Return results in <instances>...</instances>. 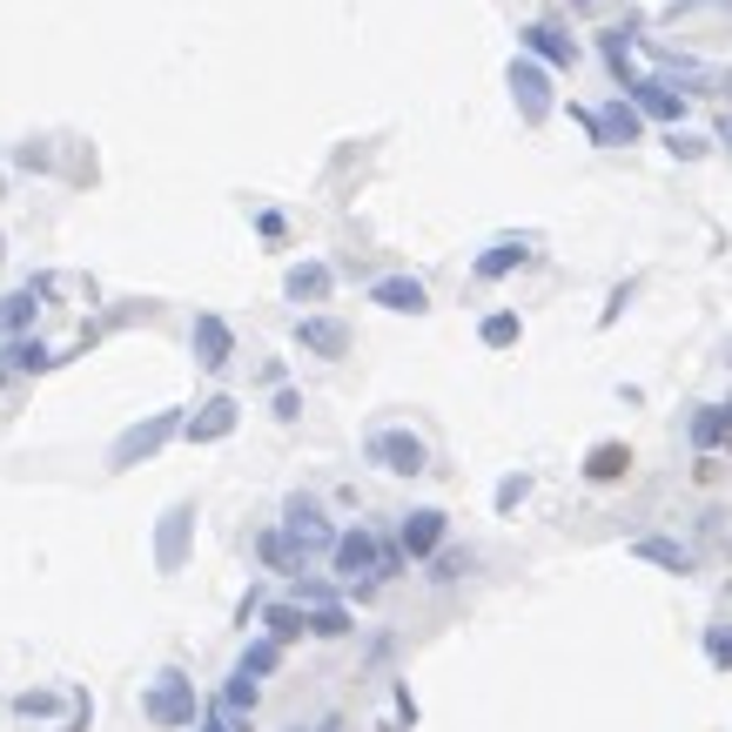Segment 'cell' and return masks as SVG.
<instances>
[{"label": "cell", "mask_w": 732, "mask_h": 732, "mask_svg": "<svg viewBox=\"0 0 732 732\" xmlns=\"http://www.w3.org/2000/svg\"><path fill=\"white\" fill-rule=\"evenodd\" d=\"M444 545V511H410L404 518V558H431Z\"/></svg>", "instance_id": "cell-14"}, {"label": "cell", "mask_w": 732, "mask_h": 732, "mask_svg": "<svg viewBox=\"0 0 732 732\" xmlns=\"http://www.w3.org/2000/svg\"><path fill=\"white\" fill-rule=\"evenodd\" d=\"M632 558L659 564V571H692V551H685V545H672V537H638V545H632Z\"/></svg>", "instance_id": "cell-18"}, {"label": "cell", "mask_w": 732, "mask_h": 732, "mask_svg": "<svg viewBox=\"0 0 732 732\" xmlns=\"http://www.w3.org/2000/svg\"><path fill=\"white\" fill-rule=\"evenodd\" d=\"M477 336H484V350H511V343L524 336V323H518L511 310H497V317H484V330H477Z\"/></svg>", "instance_id": "cell-22"}, {"label": "cell", "mask_w": 732, "mask_h": 732, "mask_svg": "<svg viewBox=\"0 0 732 732\" xmlns=\"http://www.w3.org/2000/svg\"><path fill=\"white\" fill-rule=\"evenodd\" d=\"M524 262H531V243L505 236V243H491V249L477 256V276H484V283H497V276H511V269H524Z\"/></svg>", "instance_id": "cell-15"}, {"label": "cell", "mask_w": 732, "mask_h": 732, "mask_svg": "<svg viewBox=\"0 0 732 732\" xmlns=\"http://www.w3.org/2000/svg\"><path fill=\"white\" fill-rule=\"evenodd\" d=\"M48 363H54V357L41 350V343H27V336L8 343V370H48Z\"/></svg>", "instance_id": "cell-26"}, {"label": "cell", "mask_w": 732, "mask_h": 732, "mask_svg": "<svg viewBox=\"0 0 732 732\" xmlns=\"http://www.w3.org/2000/svg\"><path fill=\"white\" fill-rule=\"evenodd\" d=\"M262 619H269V638H276V645H289V638L302 632V611H296V605H269Z\"/></svg>", "instance_id": "cell-25"}, {"label": "cell", "mask_w": 732, "mask_h": 732, "mask_svg": "<svg viewBox=\"0 0 732 732\" xmlns=\"http://www.w3.org/2000/svg\"><path fill=\"white\" fill-rule=\"evenodd\" d=\"M34 310H41V289L27 283V289H14L8 302H0V330H8V336H21V330L34 323Z\"/></svg>", "instance_id": "cell-19"}, {"label": "cell", "mask_w": 732, "mask_h": 732, "mask_svg": "<svg viewBox=\"0 0 732 732\" xmlns=\"http://www.w3.org/2000/svg\"><path fill=\"white\" fill-rule=\"evenodd\" d=\"M296 343H302L310 357H343V350H350V330H343L336 317H302V323H296Z\"/></svg>", "instance_id": "cell-11"}, {"label": "cell", "mask_w": 732, "mask_h": 732, "mask_svg": "<svg viewBox=\"0 0 732 732\" xmlns=\"http://www.w3.org/2000/svg\"><path fill=\"white\" fill-rule=\"evenodd\" d=\"M725 423H732V410H706L699 423H692V431H699V444H712V437L725 431Z\"/></svg>", "instance_id": "cell-28"}, {"label": "cell", "mask_w": 732, "mask_h": 732, "mask_svg": "<svg viewBox=\"0 0 732 732\" xmlns=\"http://www.w3.org/2000/svg\"><path fill=\"white\" fill-rule=\"evenodd\" d=\"M276 666H283V645H276V638H256L243 659H236V672H243V679H269Z\"/></svg>", "instance_id": "cell-20"}, {"label": "cell", "mask_w": 732, "mask_h": 732, "mask_svg": "<svg viewBox=\"0 0 732 732\" xmlns=\"http://www.w3.org/2000/svg\"><path fill=\"white\" fill-rule=\"evenodd\" d=\"M518 41H524V48H531L537 61H545V67H571V61H578V48L564 41V34H558L551 21H531V27L518 34Z\"/></svg>", "instance_id": "cell-13"}, {"label": "cell", "mask_w": 732, "mask_h": 732, "mask_svg": "<svg viewBox=\"0 0 732 732\" xmlns=\"http://www.w3.org/2000/svg\"><path fill=\"white\" fill-rule=\"evenodd\" d=\"M719 141H732V114H725V122H719Z\"/></svg>", "instance_id": "cell-33"}, {"label": "cell", "mask_w": 732, "mask_h": 732, "mask_svg": "<svg viewBox=\"0 0 732 732\" xmlns=\"http://www.w3.org/2000/svg\"><path fill=\"white\" fill-rule=\"evenodd\" d=\"M330 283H336V276H330L323 262H296L289 276H283V289H289L296 302H323V296H330Z\"/></svg>", "instance_id": "cell-17"}, {"label": "cell", "mask_w": 732, "mask_h": 732, "mask_svg": "<svg viewBox=\"0 0 732 732\" xmlns=\"http://www.w3.org/2000/svg\"><path fill=\"white\" fill-rule=\"evenodd\" d=\"M262 564H269V571H296V564H302V551L289 545L283 531H262Z\"/></svg>", "instance_id": "cell-24"}, {"label": "cell", "mask_w": 732, "mask_h": 732, "mask_svg": "<svg viewBox=\"0 0 732 732\" xmlns=\"http://www.w3.org/2000/svg\"><path fill=\"white\" fill-rule=\"evenodd\" d=\"M222 706H228V712H243V706H256V679H243V672H236V679L222 685Z\"/></svg>", "instance_id": "cell-27"}, {"label": "cell", "mask_w": 732, "mask_h": 732, "mask_svg": "<svg viewBox=\"0 0 732 732\" xmlns=\"http://www.w3.org/2000/svg\"><path fill=\"white\" fill-rule=\"evenodd\" d=\"M330 551H336V578H350V585H357V578H376V551L383 545H376L370 531H343Z\"/></svg>", "instance_id": "cell-8"}, {"label": "cell", "mask_w": 732, "mask_h": 732, "mask_svg": "<svg viewBox=\"0 0 732 732\" xmlns=\"http://www.w3.org/2000/svg\"><path fill=\"white\" fill-rule=\"evenodd\" d=\"M289 732H302V725H289Z\"/></svg>", "instance_id": "cell-34"}, {"label": "cell", "mask_w": 732, "mask_h": 732, "mask_svg": "<svg viewBox=\"0 0 732 732\" xmlns=\"http://www.w3.org/2000/svg\"><path fill=\"white\" fill-rule=\"evenodd\" d=\"M141 712L156 719L162 732H175V725H196V679H188V672H175V666H162V672H156V685H148V699H141Z\"/></svg>", "instance_id": "cell-1"}, {"label": "cell", "mask_w": 732, "mask_h": 732, "mask_svg": "<svg viewBox=\"0 0 732 732\" xmlns=\"http://www.w3.org/2000/svg\"><path fill=\"white\" fill-rule=\"evenodd\" d=\"M302 632H317V638H343V632H350V611H343V605H317L310 619H302Z\"/></svg>", "instance_id": "cell-23"}, {"label": "cell", "mask_w": 732, "mask_h": 732, "mask_svg": "<svg viewBox=\"0 0 732 732\" xmlns=\"http://www.w3.org/2000/svg\"><path fill=\"white\" fill-rule=\"evenodd\" d=\"M370 302H383V310H397V317H423L431 310V289H423L417 276H383L370 289Z\"/></svg>", "instance_id": "cell-10"}, {"label": "cell", "mask_w": 732, "mask_h": 732, "mask_svg": "<svg viewBox=\"0 0 732 732\" xmlns=\"http://www.w3.org/2000/svg\"><path fill=\"white\" fill-rule=\"evenodd\" d=\"M632 101H638V114H652V122H679V95L666 88V82H638V74H632Z\"/></svg>", "instance_id": "cell-16"}, {"label": "cell", "mask_w": 732, "mask_h": 732, "mask_svg": "<svg viewBox=\"0 0 732 732\" xmlns=\"http://www.w3.org/2000/svg\"><path fill=\"white\" fill-rule=\"evenodd\" d=\"M524 491H531V477H505V484H497V511H511Z\"/></svg>", "instance_id": "cell-29"}, {"label": "cell", "mask_w": 732, "mask_h": 732, "mask_svg": "<svg viewBox=\"0 0 732 732\" xmlns=\"http://www.w3.org/2000/svg\"><path fill=\"white\" fill-rule=\"evenodd\" d=\"M236 423H243V404L236 397H209L196 417L182 423V431H188V444H222V437H236Z\"/></svg>", "instance_id": "cell-6"}, {"label": "cell", "mask_w": 732, "mask_h": 732, "mask_svg": "<svg viewBox=\"0 0 732 732\" xmlns=\"http://www.w3.org/2000/svg\"><path fill=\"white\" fill-rule=\"evenodd\" d=\"M625 464H632V450H625V444H598L585 471H592L598 484H611V477H625Z\"/></svg>", "instance_id": "cell-21"}, {"label": "cell", "mask_w": 732, "mask_h": 732, "mask_svg": "<svg viewBox=\"0 0 732 732\" xmlns=\"http://www.w3.org/2000/svg\"><path fill=\"white\" fill-rule=\"evenodd\" d=\"M202 732H228V719H222V712H209V719H202Z\"/></svg>", "instance_id": "cell-32"}, {"label": "cell", "mask_w": 732, "mask_h": 732, "mask_svg": "<svg viewBox=\"0 0 732 732\" xmlns=\"http://www.w3.org/2000/svg\"><path fill=\"white\" fill-rule=\"evenodd\" d=\"M188 350H196L202 370H222L228 357H236V336H228L222 317H196V330H188Z\"/></svg>", "instance_id": "cell-9"}, {"label": "cell", "mask_w": 732, "mask_h": 732, "mask_svg": "<svg viewBox=\"0 0 732 732\" xmlns=\"http://www.w3.org/2000/svg\"><path fill=\"white\" fill-rule=\"evenodd\" d=\"M592 122H598V148H619V141H638V128H645V122H638V108H632L625 95H619V101H605V108L592 114Z\"/></svg>", "instance_id": "cell-12"}, {"label": "cell", "mask_w": 732, "mask_h": 732, "mask_svg": "<svg viewBox=\"0 0 732 732\" xmlns=\"http://www.w3.org/2000/svg\"><path fill=\"white\" fill-rule=\"evenodd\" d=\"M511 101H518L524 122H545L551 114V74L537 61H511Z\"/></svg>", "instance_id": "cell-5"}, {"label": "cell", "mask_w": 732, "mask_h": 732, "mask_svg": "<svg viewBox=\"0 0 732 732\" xmlns=\"http://www.w3.org/2000/svg\"><path fill=\"white\" fill-rule=\"evenodd\" d=\"M725 8H732V0H725Z\"/></svg>", "instance_id": "cell-35"}, {"label": "cell", "mask_w": 732, "mask_h": 732, "mask_svg": "<svg viewBox=\"0 0 732 732\" xmlns=\"http://www.w3.org/2000/svg\"><path fill=\"white\" fill-rule=\"evenodd\" d=\"M706 652H712L719 666H732V638H725V632H712V638H706Z\"/></svg>", "instance_id": "cell-31"}, {"label": "cell", "mask_w": 732, "mask_h": 732, "mask_svg": "<svg viewBox=\"0 0 732 732\" xmlns=\"http://www.w3.org/2000/svg\"><path fill=\"white\" fill-rule=\"evenodd\" d=\"M363 457H370L376 471H390V477H417V471H431V450H423V437H410V431H370Z\"/></svg>", "instance_id": "cell-3"}, {"label": "cell", "mask_w": 732, "mask_h": 732, "mask_svg": "<svg viewBox=\"0 0 732 732\" xmlns=\"http://www.w3.org/2000/svg\"><path fill=\"white\" fill-rule=\"evenodd\" d=\"M283 537H289L296 551H330V545H336V531L323 524V511H317V505H302V497L283 511Z\"/></svg>", "instance_id": "cell-7"}, {"label": "cell", "mask_w": 732, "mask_h": 732, "mask_svg": "<svg viewBox=\"0 0 732 732\" xmlns=\"http://www.w3.org/2000/svg\"><path fill=\"white\" fill-rule=\"evenodd\" d=\"M188 537H196V505H169L156 524V571H182Z\"/></svg>", "instance_id": "cell-4"}, {"label": "cell", "mask_w": 732, "mask_h": 732, "mask_svg": "<svg viewBox=\"0 0 732 732\" xmlns=\"http://www.w3.org/2000/svg\"><path fill=\"white\" fill-rule=\"evenodd\" d=\"M14 712H21V719H34V712H54V699H48V692H21V699H14Z\"/></svg>", "instance_id": "cell-30"}, {"label": "cell", "mask_w": 732, "mask_h": 732, "mask_svg": "<svg viewBox=\"0 0 732 732\" xmlns=\"http://www.w3.org/2000/svg\"><path fill=\"white\" fill-rule=\"evenodd\" d=\"M175 431H182V410H156L148 423H135V431H122V437H114L108 464H114V471H135L141 457H156V450H162V444H169Z\"/></svg>", "instance_id": "cell-2"}]
</instances>
